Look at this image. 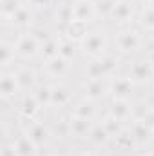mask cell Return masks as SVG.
Wrapping results in <instances>:
<instances>
[{"mask_svg": "<svg viewBox=\"0 0 154 156\" xmlns=\"http://www.w3.org/2000/svg\"><path fill=\"white\" fill-rule=\"evenodd\" d=\"M116 51L120 56H136L142 49H145V35L140 29H134L131 26L121 27L116 33Z\"/></svg>", "mask_w": 154, "mask_h": 156, "instance_id": "cell-1", "label": "cell"}, {"mask_svg": "<svg viewBox=\"0 0 154 156\" xmlns=\"http://www.w3.org/2000/svg\"><path fill=\"white\" fill-rule=\"evenodd\" d=\"M80 51H82V55H85L89 60H91V58H100V56L111 53V51H109V35H107V31H105V29H100V27L91 29V31L87 33V37L82 40Z\"/></svg>", "mask_w": 154, "mask_h": 156, "instance_id": "cell-2", "label": "cell"}, {"mask_svg": "<svg viewBox=\"0 0 154 156\" xmlns=\"http://www.w3.org/2000/svg\"><path fill=\"white\" fill-rule=\"evenodd\" d=\"M120 66V56L114 53H107L100 58H91L85 64L83 75L85 78H111L116 75Z\"/></svg>", "mask_w": 154, "mask_h": 156, "instance_id": "cell-3", "label": "cell"}, {"mask_svg": "<svg viewBox=\"0 0 154 156\" xmlns=\"http://www.w3.org/2000/svg\"><path fill=\"white\" fill-rule=\"evenodd\" d=\"M15 47H16V55L22 60H35L40 56V47H42V40L35 31H22L16 35Z\"/></svg>", "mask_w": 154, "mask_h": 156, "instance_id": "cell-4", "label": "cell"}, {"mask_svg": "<svg viewBox=\"0 0 154 156\" xmlns=\"http://www.w3.org/2000/svg\"><path fill=\"white\" fill-rule=\"evenodd\" d=\"M140 5L134 0H116L114 9L109 16L111 22L118 24L120 27H127L129 24H132V20L138 16V9Z\"/></svg>", "mask_w": 154, "mask_h": 156, "instance_id": "cell-5", "label": "cell"}, {"mask_svg": "<svg viewBox=\"0 0 154 156\" xmlns=\"http://www.w3.org/2000/svg\"><path fill=\"white\" fill-rule=\"evenodd\" d=\"M127 76L136 85L149 83L154 78V67L147 60V56L145 58H132V60H129V66H127Z\"/></svg>", "mask_w": 154, "mask_h": 156, "instance_id": "cell-6", "label": "cell"}, {"mask_svg": "<svg viewBox=\"0 0 154 156\" xmlns=\"http://www.w3.org/2000/svg\"><path fill=\"white\" fill-rule=\"evenodd\" d=\"M136 83L127 75H114L109 78V96L114 100H131Z\"/></svg>", "mask_w": 154, "mask_h": 156, "instance_id": "cell-7", "label": "cell"}, {"mask_svg": "<svg viewBox=\"0 0 154 156\" xmlns=\"http://www.w3.org/2000/svg\"><path fill=\"white\" fill-rule=\"evenodd\" d=\"M83 98L100 102L109 96V78H85L82 85Z\"/></svg>", "mask_w": 154, "mask_h": 156, "instance_id": "cell-8", "label": "cell"}, {"mask_svg": "<svg viewBox=\"0 0 154 156\" xmlns=\"http://www.w3.org/2000/svg\"><path fill=\"white\" fill-rule=\"evenodd\" d=\"M29 138H31V142L42 149V147H45L47 144H49V140L53 138V133H51V129L45 125V123H42L40 120H29V123L27 125H24V129H22Z\"/></svg>", "mask_w": 154, "mask_h": 156, "instance_id": "cell-9", "label": "cell"}, {"mask_svg": "<svg viewBox=\"0 0 154 156\" xmlns=\"http://www.w3.org/2000/svg\"><path fill=\"white\" fill-rule=\"evenodd\" d=\"M71 7H73V20L85 22L89 26L94 20H98L96 2L94 0H73L71 2Z\"/></svg>", "mask_w": 154, "mask_h": 156, "instance_id": "cell-10", "label": "cell"}, {"mask_svg": "<svg viewBox=\"0 0 154 156\" xmlns=\"http://www.w3.org/2000/svg\"><path fill=\"white\" fill-rule=\"evenodd\" d=\"M15 75H16V82H18V87L24 94L27 93H33L35 87L38 85V76H37V71L29 66H20L15 69Z\"/></svg>", "mask_w": 154, "mask_h": 156, "instance_id": "cell-11", "label": "cell"}, {"mask_svg": "<svg viewBox=\"0 0 154 156\" xmlns=\"http://www.w3.org/2000/svg\"><path fill=\"white\" fill-rule=\"evenodd\" d=\"M94 127V120H87V118H80L69 115V133L71 138L75 140H89V134Z\"/></svg>", "mask_w": 154, "mask_h": 156, "instance_id": "cell-12", "label": "cell"}, {"mask_svg": "<svg viewBox=\"0 0 154 156\" xmlns=\"http://www.w3.org/2000/svg\"><path fill=\"white\" fill-rule=\"evenodd\" d=\"M134 105L136 104L131 102V100H114L113 98L111 104H109V115L125 122V123H129V122L134 120Z\"/></svg>", "mask_w": 154, "mask_h": 156, "instance_id": "cell-13", "label": "cell"}, {"mask_svg": "<svg viewBox=\"0 0 154 156\" xmlns=\"http://www.w3.org/2000/svg\"><path fill=\"white\" fill-rule=\"evenodd\" d=\"M0 91H2V98L7 102V100H13L18 96L20 87H18V82H16V75H15V69H4L2 71V80H0Z\"/></svg>", "mask_w": 154, "mask_h": 156, "instance_id": "cell-14", "label": "cell"}, {"mask_svg": "<svg viewBox=\"0 0 154 156\" xmlns=\"http://www.w3.org/2000/svg\"><path fill=\"white\" fill-rule=\"evenodd\" d=\"M44 66H42V71L45 73V76L49 78H64L67 73H69V69H71V62H67L65 58H62V56H56V58H51V60H47V62H42Z\"/></svg>", "mask_w": 154, "mask_h": 156, "instance_id": "cell-15", "label": "cell"}, {"mask_svg": "<svg viewBox=\"0 0 154 156\" xmlns=\"http://www.w3.org/2000/svg\"><path fill=\"white\" fill-rule=\"evenodd\" d=\"M71 104H73V91L65 83H54L53 96H51V107L64 109V107H71Z\"/></svg>", "mask_w": 154, "mask_h": 156, "instance_id": "cell-16", "label": "cell"}, {"mask_svg": "<svg viewBox=\"0 0 154 156\" xmlns=\"http://www.w3.org/2000/svg\"><path fill=\"white\" fill-rule=\"evenodd\" d=\"M11 144L15 147L16 156H37L38 154V147L31 142V138L24 131H20L18 134H15L11 138Z\"/></svg>", "mask_w": 154, "mask_h": 156, "instance_id": "cell-17", "label": "cell"}, {"mask_svg": "<svg viewBox=\"0 0 154 156\" xmlns=\"http://www.w3.org/2000/svg\"><path fill=\"white\" fill-rule=\"evenodd\" d=\"M33 20H35V9L33 7H29L27 4H24L9 20H5L11 27H15V29H26V27H29L31 24H33Z\"/></svg>", "mask_w": 154, "mask_h": 156, "instance_id": "cell-18", "label": "cell"}, {"mask_svg": "<svg viewBox=\"0 0 154 156\" xmlns=\"http://www.w3.org/2000/svg\"><path fill=\"white\" fill-rule=\"evenodd\" d=\"M42 109V105L38 104V100L35 98L33 93H27L22 96L20 100V105H18V113L24 120H38V113Z\"/></svg>", "mask_w": 154, "mask_h": 156, "instance_id": "cell-19", "label": "cell"}, {"mask_svg": "<svg viewBox=\"0 0 154 156\" xmlns=\"http://www.w3.org/2000/svg\"><path fill=\"white\" fill-rule=\"evenodd\" d=\"M89 31H91V29H89V24H85V22H78V20H71V22L64 27L62 35H64L67 40L75 42V44H82V40L87 37Z\"/></svg>", "mask_w": 154, "mask_h": 156, "instance_id": "cell-20", "label": "cell"}, {"mask_svg": "<svg viewBox=\"0 0 154 156\" xmlns=\"http://www.w3.org/2000/svg\"><path fill=\"white\" fill-rule=\"evenodd\" d=\"M71 115L73 116H80V118H87V120H94L98 116V107L96 102L82 98L75 104H71Z\"/></svg>", "mask_w": 154, "mask_h": 156, "instance_id": "cell-21", "label": "cell"}, {"mask_svg": "<svg viewBox=\"0 0 154 156\" xmlns=\"http://www.w3.org/2000/svg\"><path fill=\"white\" fill-rule=\"evenodd\" d=\"M16 58H18V55H16L15 42L4 38L0 42V66H2V71L4 69H15V60Z\"/></svg>", "mask_w": 154, "mask_h": 156, "instance_id": "cell-22", "label": "cell"}, {"mask_svg": "<svg viewBox=\"0 0 154 156\" xmlns=\"http://www.w3.org/2000/svg\"><path fill=\"white\" fill-rule=\"evenodd\" d=\"M62 37L64 35H51V37L42 40V47H40V58H42V62H47V60L58 56Z\"/></svg>", "mask_w": 154, "mask_h": 156, "instance_id": "cell-23", "label": "cell"}, {"mask_svg": "<svg viewBox=\"0 0 154 156\" xmlns=\"http://www.w3.org/2000/svg\"><path fill=\"white\" fill-rule=\"evenodd\" d=\"M136 22H138V29L140 31H143L147 35H152L154 33V5L152 4L140 7Z\"/></svg>", "mask_w": 154, "mask_h": 156, "instance_id": "cell-24", "label": "cell"}, {"mask_svg": "<svg viewBox=\"0 0 154 156\" xmlns=\"http://www.w3.org/2000/svg\"><path fill=\"white\" fill-rule=\"evenodd\" d=\"M129 129H131V134L134 136V140H136L138 145H145V144H149L151 138H152V134H154L152 129L147 127L142 120H132L131 125H129Z\"/></svg>", "mask_w": 154, "mask_h": 156, "instance_id": "cell-25", "label": "cell"}, {"mask_svg": "<svg viewBox=\"0 0 154 156\" xmlns=\"http://www.w3.org/2000/svg\"><path fill=\"white\" fill-rule=\"evenodd\" d=\"M100 123L105 127V131L109 133V136H111L113 140H116L120 134H123V133L127 131V127H129L125 122H121V120H118V118L111 116L109 113H107V116H103V120H102Z\"/></svg>", "mask_w": 154, "mask_h": 156, "instance_id": "cell-26", "label": "cell"}, {"mask_svg": "<svg viewBox=\"0 0 154 156\" xmlns=\"http://www.w3.org/2000/svg\"><path fill=\"white\" fill-rule=\"evenodd\" d=\"M89 142L93 145H96V147H105V145H109L113 142V138L109 136V133L105 131V127L102 123H94V127H93V131L89 134Z\"/></svg>", "mask_w": 154, "mask_h": 156, "instance_id": "cell-27", "label": "cell"}, {"mask_svg": "<svg viewBox=\"0 0 154 156\" xmlns=\"http://www.w3.org/2000/svg\"><path fill=\"white\" fill-rule=\"evenodd\" d=\"M82 53L80 51V44H75L71 40H67L65 37H62V42H60V49H58V56L65 58L67 62H75L76 60V55Z\"/></svg>", "mask_w": 154, "mask_h": 156, "instance_id": "cell-28", "label": "cell"}, {"mask_svg": "<svg viewBox=\"0 0 154 156\" xmlns=\"http://www.w3.org/2000/svg\"><path fill=\"white\" fill-rule=\"evenodd\" d=\"M33 94L42 107H51V96H53V85L51 83H38L35 87Z\"/></svg>", "mask_w": 154, "mask_h": 156, "instance_id": "cell-29", "label": "cell"}, {"mask_svg": "<svg viewBox=\"0 0 154 156\" xmlns=\"http://www.w3.org/2000/svg\"><path fill=\"white\" fill-rule=\"evenodd\" d=\"M0 9H2V16H4V20H9L22 5H24V2L22 0H2L0 2Z\"/></svg>", "mask_w": 154, "mask_h": 156, "instance_id": "cell-30", "label": "cell"}, {"mask_svg": "<svg viewBox=\"0 0 154 156\" xmlns=\"http://www.w3.org/2000/svg\"><path fill=\"white\" fill-rule=\"evenodd\" d=\"M56 122H58V123L51 129L53 138H58V140L71 138V133H69V118H60V120H56Z\"/></svg>", "mask_w": 154, "mask_h": 156, "instance_id": "cell-31", "label": "cell"}, {"mask_svg": "<svg viewBox=\"0 0 154 156\" xmlns=\"http://www.w3.org/2000/svg\"><path fill=\"white\" fill-rule=\"evenodd\" d=\"M96 2V13L98 18H109L113 9H114L116 0H94Z\"/></svg>", "mask_w": 154, "mask_h": 156, "instance_id": "cell-32", "label": "cell"}, {"mask_svg": "<svg viewBox=\"0 0 154 156\" xmlns=\"http://www.w3.org/2000/svg\"><path fill=\"white\" fill-rule=\"evenodd\" d=\"M26 4L33 9H44V7H49L53 0H26Z\"/></svg>", "mask_w": 154, "mask_h": 156, "instance_id": "cell-33", "label": "cell"}, {"mask_svg": "<svg viewBox=\"0 0 154 156\" xmlns=\"http://www.w3.org/2000/svg\"><path fill=\"white\" fill-rule=\"evenodd\" d=\"M0 156H16V153H15V147H13V144H11V140L2 144V151H0Z\"/></svg>", "mask_w": 154, "mask_h": 156, "instance_id": "cell-34", "label": "cell"}, {"mask_svg": "<svg viewBox=\"0 0 154 156\" xmlns=\"http://www.w3.org/2000/svg\"><path fill=\"white\" fill-rule=\"evenodd\" d=\"M147 60L151 62V66L154 67V49H151V51H149V55H147Z\"/></svg>", "mask_w": 154, "mask_h": 156, "instance_id": "cell-35", "label": "cell"}, {"mask_svg": "<svg viewBox=\"0 0 154 156\" xmlns=\"http://www.w3.org/2000/svg\"><path fill=\"white\" fill-rule=\"evenodd\" d=\"M134 2H136L140 7H143V5H149V4H151V0H134Z\"/></svg>", "mask_w": 154, "mask_h": 156, "instance_id": "cell-36", "label": "cell"}, {"mask_svg": "<svg viewBox=\"0 0 154 156\" xmlns=\"http://www.w3.org/2000/svg\"><path fill=\"white\" fill-rule=\"evenodd\" d=\"M78 156H100V154H96V153H93V151H83V153H80Z\"/></svg>", "mask_w": 154, "mask_h": 156, "instance_id": "cell-37", "label": "cell"}, {"mask_svg": "<svg viewBox=\"0 0 154 156\" xmlns=\"http://www.w3.org/2000/svg\"><path fill=\"white\" fill-rule=\"evenodd\" d=\"M147 156H154V147H149V151H147Z\"/></svg>", "mask_w": 154, "mask_h": 156, "instance_id": "cell-38", "label": "cell"}, {"mask_svg": "<svg viewBox=\"0 0 154 156\" xmlns=\"http://www.w3.org/2000/svg\"><path fill=\"white\" fill-rule=\"evenodd\" d=\"M49 156H62V154H49Z\"/></svg>", "mask_w": 154, "mask_h": 156, "instance_id": "cell-39", "label": "cell"}, {"mask_svg": "<svg viewBox=\"0 0 154 156\" xmlns=\"http://www.w3.org/2000/svg\"><path fill=\"white\" fill-rule=\"evenodd\" d=\"M151 4H152V5H154V0H151Z\"/></svg>", "mask_w": 154, "mask_h": 156, "instance_id": "cell-40", "label": "cell"}]
</instances>
